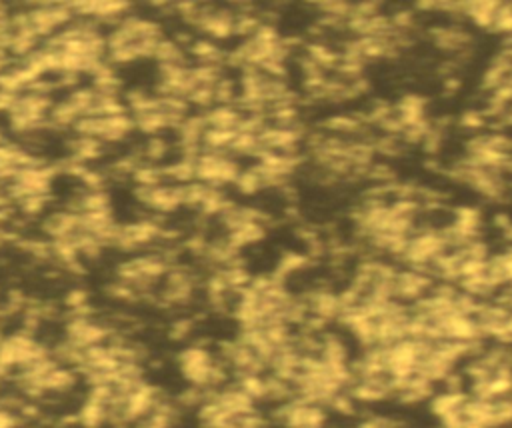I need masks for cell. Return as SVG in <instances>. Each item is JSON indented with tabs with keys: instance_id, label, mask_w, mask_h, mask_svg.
I'll list each match as a JSON object with an SVG mask.
<instances>
[{
	"instance_id": "obj_1",
	"label": "cell",
	"mask_w": 512,
	"mask_h": 428,
	"mask_svg": "<svg viewBox=\"0 0 512 428\" xmlns=\"http://www.w3.org/2000/svg\"><path fill=\"white\" fill-rule=\"evenodd\" d=\"M460 124L466 126V128H480L484 124V116L480 112H466L460 120Z\"/></svg>"
}]
</instances>
